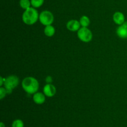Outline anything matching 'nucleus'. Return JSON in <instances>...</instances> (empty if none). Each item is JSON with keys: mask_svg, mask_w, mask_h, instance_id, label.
I'll list each match as a JSON object with an SVG mask.
<instances>
[{"mask_svg": "<svg viewBox=\"0 0 127 127\" xmlns=\"http://www.w3.org/2000/svg\"><path fill=\"white\" fill-rule=\"evenodd\" d=\"M22 87L27 93L33 95L39 88V83L35 77H27L22 80Z\"/></svg>", "mask_w": 127, "mask_h": 127, "instance_id": "f257e3e1", "label": "nucleus"}, {"mask_svg": "<svg viewBox=\"0 0 127 127\" xmlns=\"http://www.w3.org/2000/svg\"><path fill=\"white\" fill-rule=\"evenodd\" d=\"M39 14L35 8L31 7L25 10L22 14V21L26 24L31 26L34 24L39 19Z\"/></svg>", "mask_w": 127, "mask_h": 127, "instance_id": "f03ea898", "label": "nucleus"}, {"mask_svg": "<svg viewBox=\"0 0 127 127\" xmlns=\"http://www.w3.org/2000/svg\"><path fill=\"white\" fill-rule=\"evenodd\" d=\"M19 83V79L17 76L12 75L6 77L4 85V88L7 90V93H11L12 91L18 86Z\"/></svg>", "mask_w": 127, "mask_h": 127, "instance_id": "7ed1b4c3", "label": "nucleus"}, {"mask_svg": "<svg viewBox=\"0 0 127 127\" xmlns=\"http://www.w3.org/2000/svg\"><path fill=\"white\" fill-rule=\"evenodd\" d=\"M39 21L43 26L52 25L54 21V16L50 11H43L39 14Z\"/></svg>", "mask_w": 127, "mask_h": 127, "instance_id": "20e7f679", "label": "nucleus"}, {"mask_svg": "<svg viewBox=\"0 0 127 127\" xmlns=\"http://www.w3.org/2000/svg\"><path fill=\"white\" fill-rule=\"evenodd\" d=\"M77 36L79 39L84 42H89L93 39V33L88 27H82L78 30Z\"/></svg>", "mask_w": 127, "mask_h": 127, "instance_id": "39448f33", "label": "nucleus"}, {"mask_svg": "<svg viewBox=\"0 0 127 127\" xmlns=\"http://www.w3.org/2000/svg\"><path fill=\"white\" fill-rule=\"evenodd\" d=\"M43 92L46 97H52L56 94L57 89L51 83H47L43 87Z\"/></svg>", "mask_w": 127, "mask_h": 127, "instance_id": "423d86ee", "label": "nucleus"}, {"mask_svg": "<svg viewBox=\"0 0 127 127\" xmlns=\"http://www.w3.org/2000/svg\"><path fill=\"white\" fill-rule=\"evenodd\" d=\"M116 32L120 38L127 39V21L117 27Z\"/></svg>", "mask_w": 127, "mask_h": 127, "instance_id": "0eeeda50", "label": "nucleus"}, {"mask_svg": "<svg viewBox=\"0 0 127 127\" xmlns=\"http://www.w3.org/2000/svg\"><path fill=\"white\" fill-rule=\"evenodd\" d=\"M66 27L69 31L72 32L78 31V30L81 28L80 22L78 20L71 19L67 22Z\"/></svg>", "mask_w": 127, "mask_h": 127, "instance_id": "6e6552de", "label": "nucleus"}, {"mask_svg": "<svg viewBox=\"0 0 127 127\" xmlns=\"http://www.w3.org/2000/svg\"><path fill=\"white\" fill-rule=\"evenodd\" d=\"M113 20L115 24L120 26L125 22V17L124 13L120 11H117L113 15Z\"/></svg>", "mask_w": 127, "mask_h": 127, "instance_id": "1a4fd4ad", "label": "nucleus"}, {"mask_svg": "<svg viewBox=\"0 0 127 127\" xmlns=\"http://www.w3.org/2000/svg\"><path fill=\"white\" fill-rule=\"evenodd\" d=\"M45 95L42 92H36L33 95V101L37 105H42L45 102Z\"/></svg>", "mask_w": 127, "mask_h": 127, "instance_id": "9d476101", "label": "nucleus"}, {"mask_svg": "<svg viewBox=\"0 0 127 127\" xmlns=\"http://www.w3.org/2000/svg\"><path fill=\"white\" fill-rule=\"evenodd\" d=\"M55 33V29L52 25L45 26L44 29V34L47 37H52Z\"/></svg>", "mask_w": 127, "mask_h": 127, "instance_id": "9b49d317", "label": "nucleus"}, {"mask_svg": "<svg viewBox=\"0 0 127 127\" xmlns=\"http://www.w3.org/2000/svg\"><path fill=\"white\" fill-rule=\"evenodd\" d=\"M79 22L82 27H88L90 24V19L87 16H83L79 19Z\"/></svg>", "mask_w": 127, "mask_h": 127, "instance_id": "f8f14e48", "label": "nucleus"}, {"mask_svg": "<svg viewBox=\"0 0 127 127\" xmlns=\"http://www.w3.org/2000/svg\"><path fill=\"white\" fill-rule=\"evenodd\" d=\"M19 5L23 9L26 10L31 7V2L30 0H20Z\"/></svg>", "mask_w": 127, "mask_h": 127, "instance_id": "ddd939ff", "label": "nucleus"}, {"mask_svg": "<svg viewBox=\"0 0 127 127\" xmlns=\"http://www.w3.org/2000/svg\"><path fill=\"white\" fill-rule=\"evenodd\" d=\"M45 0H31V6L34 8L41 7L44 3Z\"/></svg>", "mask_w": 127, "mask_h": 127, "instance_id": "4468645a", "label": "nucleus"}, {"mask_svg": "<svg viewBox=\"0 0 127 127\" xmlns=\"http://www.w3.org/2000/svg\"><path fill=\"white\" fill-rule=\"evenodd\" d=\"M12 127H24V123L21 119H16L12 122Z\"/></svg>", "mask_w": 127, "mask_h": 127, "instance_id": "2eb2a0df", "label": "nucleus"}, {"mask_svg": "<svg viewBox=\"0 0 127 127\" xmlns=\"http://www.w3.org/2000/svg\"><path fill=\"white\" fill-rule=\"evenodd\" d=\"M7 93V90L4 87H1L0 88V98L1 100H2L4 98V97L6 95V94Z\"/></svg>", "mask_w": 127, "mask_h": 127, "instance_id": "dca6fc26", "label": "nucleus"}, {"mask_svg": "<svg viewBox=\"0 0 127 127\" xmlns=\"http://www.w3.org/2000/svg\"><path fill=\"white\" fill-rule=\"evenodd\" d=\"M5 79H6V78L2 77V76L0 77V86H1V87H2V85H4V83Z\"/></svg>", "mask_w": 127, "mask_h": 127, "instance_id": "f3484780", "label": "nucleus"}, {"mask_svg": "<svg viewBox=\"0 0 127 127\" xmlns=\"http://www.w3.org/2000/svg\"><path fill=\"white\" fill-rule=\"evenodd\" d=\"M46 81H47V82L48 83H50L51 82H52V77H50V76H48V77H47V78H46Z\"/></svg>", "mask_w": 127, "mask_h": 127, "instance_id": "a211bd4d", "label": "nucleus"}, {"mask_svg": "<svg viewBox=\"0 0 127 127\" xmlns=\"http://www.w3.org/2000/svg\"><path fill=\"white\" fill-rule=\"evenodd\" d=\"M0 127H5V124L3 122H1V123H0Z\"/></svg>", "mask_w": 127, "mask_h": 127, "instance_id": "6ab92c4d", "label": "nucleus"}]
</instances>
